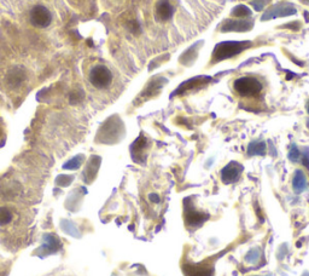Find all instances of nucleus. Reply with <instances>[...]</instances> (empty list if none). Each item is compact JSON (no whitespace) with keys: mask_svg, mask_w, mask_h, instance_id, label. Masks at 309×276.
<instances>
[{"mask_svg":"<svg viewBox=\"0 0 309 276\" xmlns=\"http://www.w3.org/2000/svg\"><path fill=\"white\" fill-rule=\"evenodd\" d=\"M251 41H223L215 46L213 51V63H219V62L232 58L233 56L242 54L244 50L251 48Z\"/></svg>","mask_w":309,"mask_h":276,"instance_id":"f257e3e1","label":"nucleus"},{"mask_svg":"<svg viewBox=\"0 0 309 276\" xmlns=\"http://www.w3.org/2000/svg\"><path fill=\"white\" fill-rule=\"evenodd\" d=\"M233 86H235L237 94L243 97L258 96L262 91V84L260 83L259 79L252 77H242L237 79Z\"/></svg>","mask_w":309,"mask_h":276,"instance_id":"f03ea898","label":"nucleus"},{"mask_svg":"<svg viewBox=\"0 0 309 276\" xmlns=\"http://www.w3.org/2000/svg\"><path fill=\"white\" fill-rule=\"evenodd\" d=\"M90 83L96 88H107L113 83V74L105 65H96L90 72Z\"/></svg>","mask_w":309,"mask_h":276,"instance_id":"7ed1b4c3","label":"nucleus"},{"mask_svg":"<svg viewBox=\"0 0 309 276\" xmlns=\"http://www.w3.org/2000/svg\"><path fill=\"white\" fill-rule=\"evenodd\" d=\"M29 22L37 28H46L51 25L52 15L44 5H35L29 12Z\"/></svg>","mask_w":309,"mask_h":276,"instance_id":"20e7f679","label":"nucleus"},{"mask_svg":"<svg viewBox=\"0 0 309 276\" xmlns=\"http://www.w3.org/2000/svg\"><path fill=\"white\" fill-rule=\"evenodd\" d=\"M297 10L295 5L290 3H278V4L272 5L271 8L266 10V12L262 15V21H269V19L278 18V17H288V16L296 15Z\"/></svg>","mask_w":309,"mask_h":276,"instance_id":"39448f33","label":"nucleus"},{"mask_svg":"<svg viewBox=\"0 0 309 276\" xmlns=\"http://www.w3.org/2000/svg\"><path fill=\"white\" fill-rule=\"evenodd\" d=\"M254 27L252 19H227L222 23L221 32H249Z\"/></svg>","mask_w":309,"mask_h":276,"instance_id":"423d86ee","label":"nucleus"},{"mask_svg":"<svg viewBox=\"0 0 309 276\" xmlns=\"http://www.w3.org/2000/svg\"><path fill=\"white\" fill-rule=\"evenodd\" d=\"M243 172V166L237 161H231L227 166H225L221 171V179L223 183L231 184L235 183L239 178Z\"/></svg>","mask_w":309,"mask_h":276,"instance_id":"0eeeda50","label":"nucleus"},{"mask_svg":"<svg viewBox=\"0 0 309 276\" xmlns=\"http://www.w3.org/2000/svg\"><path fill=\"white\" fill-rule=\"evenodd\" d=\"M147 148H149V142H147L146 138L144 136L138 137V140L131 147V153H132L134 161L140 163L141 160L145 159Z\"/></svg>","mask_w":309,"mask_h":276,"instance_id":"6e6552de","label":"nucleus"},{"mask_svg":"<svg viewBox=\"0 0 309 276\" xmlns=\"http://www.w3.org/2000/svg\"><path fill=\"white\" fill-rule=\"evenodd\" d=\"M174 14L173 5L170 4L169 0H159L156 4V17L160 21L166 22L169 18H172Z\"/></svg>","mask_w":309,"mask_h":276,"instance_id":"1a4fd4ad","label":"nucleus"},{"mask_svg":"<svg viewBox=\"0 0 309 276\" xmlns=\"http://www.w3.org/2000/svg\"><path fill=\"white\" fill-rule=\"evenodd\" d=\"M209 80H210V78H207V77H196V78L190 79V80L185 81V83L182 84L179 87L176 88V91L174 92L173 96L176 94H185V92L192 90V88L198 87V86H204V85L208 83Z\"/></svg>","mask_w":309,"mask_h":276,"instance_id":"9d476101","label":"nucleus"},{"mask_svg":"<svg viewBox=\"0 0 309 276\" xmlns=\"http://www.w3.org/2000/svg\"><path fill=\"white\" fill-rule=\"evenodd\" d=\"M166 83H167V79H164L162 77L152 79V80L150 81V84L147 85V87L144 90L143 96L144 95H146V96H152V95H156L157 92H159V90H161Z\"/></svg>","mask_w":309,"mask_h":276,"instance_id":"9b49d317","label":"nucleus"},{"mask_svg":"<svg viewBox=\"0 0 309 276\" xmlns=\"http://www.w3.org/2000/svg\"><path fill=\"white\" fill-rule=\"evenodd\" d=\"M199 44L197 42V44L191 46L189 50H186L185 52H184V54L182 55V57H180V63L184 65H191L197 58V50H199Z\"/></svg>","mask_w":309,"mask_h":276,"instance_id":"f8f14e48","label":"nucleus"},{"mask_svg":"<svg viewBox=\"0 0 309 276\" xmlns=\"http://www.w3.org/2000/svg\"><path fill=\"white\" fill-rule=\"evenodd\" d=\"M292 186L296 193H302L307 188V179H305L304 173L301 170H296L294 175V180H292Z\"/></svg>","mask_w":309,"mask_h":276,"instance_id":"ddd939ff","label":"nucleus"},{"mask_svg":"<svg viewBox=\"0 0 309 276\" xmlns=\"http://www.w3.org/2000/svg\"><path fill=\"white\" fill-rule=\"evenodd\" d=\"M266 150H267V146H266L265 142H261V141H255V142H251L248 146V154L249 155H265Z\"/></svg>","mask_w":309,"mask_h":276,"instance_id":"4468645a","label":"nucleus"},{"mask_svg":"<svg viewBox=\"0 0 309 276\" xmlns=\"http://www.w3.org/2000/svg\"><path fill=\"white\" fill-rule=\"evenodd\" d=\"M24 78H25L24 73H23L21 69L15 68L10 72L8 77V83L10 85H14V86H17V85H19L23 80H24Z\"/></svg>","mask_w":309,"mask_h":276,"instance_id":"2eb2a0df","label":"nucleus"},{"mask_svg":"<svg viewBox=\"0 0 309 276\" xmlns=\"http://www.w3.org/2000/svg\"><path fill=\"white\" fill-rule=\"evenodd\" d=\"M231 14L233 17L236 18H244V17H250L252 12L246 5H237L236 8H233Z\"/></svg>","mask_w":309,"mask_h":276,"instance_id":"dca6fc26","label":"nucleus"},{"mask_svg":"<svg viewBox=\"0 0 309 276\" xmlns=\"http://www.w3.org/2000/svg\"><path fill=\"white\" fill-rule=\"evenodd\" d=\"M12 221V212L9 207L0 206V225H8Z\"/></svg>","mask_w":309,"mask_h":276,"instance_id":"f3484780","label":"nucleus"},{"mask_svg":"<svg viewBox=\"0 0 309 276\" xmlns=\"http://www.w3.org/2000/svg\"><path fill=\"white\" fill-rule=\"evenodd\" d=\"M289 159H290L291 161H294V163H297V161L301 159V153L296 146L291 147L290 152H289Z\"/></svg>","mask_w":309,"mask_h":276,"instance_id":"a211bd4d","label":"nucleus"},{"mask_svg":"<svg viewBox=\"0 0 309 276\" xmlns=\"http://www.w3.org/2000/svg\"><path fill=\"white\" fill-rule=\"evenodd\" d=\"M266 2H267V0H252L251 5L254 6L256 11H261V10L265 8Z\"/></svg>","mask_w":309,"mask_h":276,"instance_id":"6ab92c4d","label":"nucleus"},{"mask_svg":"<svg viewBox=\"0 0 309 276\" xmlns=\"http://www.w3.org/2000/svg\"><path fill=\"white\" fill-rule=\"evenodd\" d=\"M292 27L291 29L292 31H298V29L301 28V23L300 22H291V23H288V25L282 26V28H290Z\"/></svg>","mask_w":309,"mask_h":276,"instance_id":"aec40b11","label":"nucleus"},{"mask_svg":"<svg viewBox=\"0 0 309 276\" xmlns=\"http://www.w3.org/2000/svg\"><path fill=\"white\" fill-rule=\"evenodd\" d=\"M302 163H303V165L307 167V169L309 170V152L307 150V152L304 153V155H303V161H302Z\"/></svg>","mask_w":309,"mask_h":276,"instance_id":"412c9836","label":"nucleus"},{"mask_svg":"<svg viewBox=\"0 0 309 276\" xmlns=\"http://www.w3.org/2000/svg\"><path fill=\"white\" fill-rule=\"evenodd\" d=\"M150 199L153 202H160V196L157 194H150Z\"/></svg>","mask_w":309,"mask_h":276,"instance_id":"4be33fe9","label":"nucleus"},{"mask_svg":"<svg viewBox=\"0 0 309 276\" xmlns=\"http://www.w3.org/2000/svg\"><path fill=\"white\" fill-rule=\"evenodd\" d=\"M303 15L305 16V17H307V22H309V14H308V12H307V11H304V14H303Z\"/></svg>","mask_w":309,"mask_h":276,"instance_id":"5701e85b","label":"nucleus"},{"mask_svg":"<svg viewBox=\"0 0 309 276\" xmlns=\"http://www.w3.org/2000/svg\"><path fill=\"white\" fill-rule=\"evenodd\" d=\"M302 3H304V4H309V0H301Z\"/></svg>","mask_w":309,"mask_h":276,"instance_id":"b1692460","label":"nucleus"},{"mask_svg":"<svg viewBox=\"0 0 309 276\" xmlns=\"http://www.w3.org/2000/svg\"><path fill=\"white\" fill-rule=\"evenodd\" d=\"M307 111H308V114H309V102H308V104H307Z\"/></svg>","mask_w":309,"mask_h":276,"instance_id":"393cba45","label":"nucleus"},{"mask_svg":"<svg viewBox=\"0 0 309 276\" xmlns=\"http://www.w3.org/2000/svg\"><path fill=\"white\" fill-rule=\"evenodd\" d=\"M307 126H308V129H309V120H308V123H307Z\"/></svg>","mask_w":309,"mask_h":276,"instance_id":"a878e982","label":"nucleus"}]
</instances>
